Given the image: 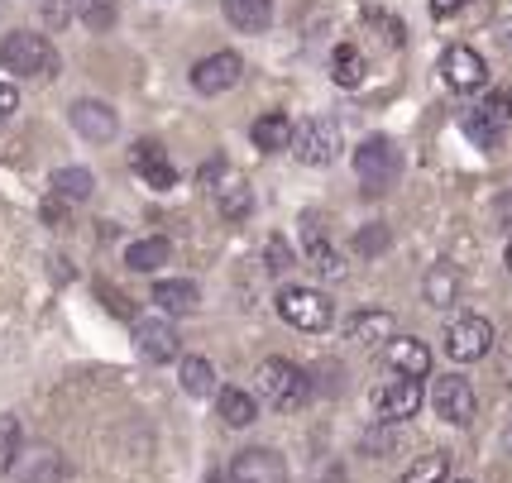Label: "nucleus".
I'll return each mask as SVG.
<instances>
[{"label":"nucleus","instance_id":"1","mask_svg":"<svg viewBox=\"0 0 512 483\" xmlns=\"http://www.w3.org/2000/svg\"><path fill=\"white\" fill-rule=\"evenodd\" d=\"M254 397H264V407H273V412H297L312 397V374L273 354L254 369Z\"/></svg>","mask_w":512,"mask_h":483},{"label":"nucleus","instance_id":"2","mask_svg":"<svg viewBox=\"0 0 512 483\" xmlns=\"http://www.w3.org/2000/svg\"><path fill=\"white\" fill-rule=\"evenodd\" d=\"M0 67L15 72V82L20 77H58V48L34 29H15L0 39Z\"/></svg>","mask_w":512,"mask_h":483},{"label":"nucleus","instance_id":"3","mask_svg":"<svg viewBox=\"0 0 512 483\" xmlns=\"http://www.w3.org/2000/svg\"><path fill=\"white\" fill-rule=\"evenodd\" d=\"M292 154L297 163H307V168H326L340 158V125H335L331 115H307L302 125H292Z\"/></svg>","mask_w":512,"mask_h":483},{"label":"nucleus","instance_id":"4","mask_svg":"<svg viewBox=\"0 0 512 483\" xmlns=\"http://www.w3.org/2000/svg\"><path fill=\"white\" fill-rule=\"evenodd\" d=\"M278 316L288 321L292 330H307V335H316V330H326L335 321V307H331V297L326 292H316V287H283L278 292Z\"/></svg>","mask_w":512,"mask_h":483},{"label":"nucleus","instance_id":"5","mask_svg":"<svg viewBox=\"0 0 512 483\" xmlns=\"http://www.w3.org/2000/svg\"><path fill=\"white\" fill-rule=\"evenodd\" d=\"M355 173L364 182V192H388L402 177V154L393 149V139H383V134L364 139L355 149Z\"/></svg>","mask_w":512,"mask_h":483},{"label":"nucleus","instance_id":"6","mask_svg":"<svg viewBox=\"0 0 512 483\" xmlns=\"http://www.w3.org/2000/svg\"><path fill=\"white\" fill-rule=\"evenodd\" d=\"M441 340H446L450 364H479V359H489L493 345H498V335H493V326L484 316H455Z\"/></svg>","mask_w":512,"mask_h":483},{"label":"nucleus","instance_id":"7","mask_svg":"<svg viewBox=\"0 0 512 483\" xmlns=\"http://www.w3.org/2000/svg\"><path fill=\"white\" fill-rule=\"evenodd\" d=\"M67 125L82 134L87 144H111L115 134H120V115H115V106H106V101L82 96V101L67 106Z\"/></svg>","mask_w":512,"mask_h":483},{"label":"nucleus","instance_id":"8","mask_svg":"<svg viewBox=\"0 0 512 483\" xmlns=\"http://www.w3.org/2000/svg\"><path fill=\"white\" fill-rule=\"evenodd\" d=\"M240 77H245V58L221 48V53H206V58L192 67V91H197V96H221V91H230Z\"/></svg>","mask_w":512,"mask_h":483},{"label":"nucleus","instance_id":"9","mask_svg":"<svg viewBox=\"0 0 512 483\" xmlns=\"http://www.w3.org/2000/svg\"><path fill=\"white\" fill-rule=\"evenodd\" d=\"M230 483H288V464L278 450H268V445H249L240 450L235 460H230Z\"/></svg>","mask_w":512,"mask_h":483},{"label":"nucleus","instance_id":"10","mask_svg":"<svg viewBox=\"0 0 512 483\" xmlns=\"http://www.w3.org/2000/svg\"><path fill=\"white\" fill-rule=\"evenodd\" d=\"M431 402H436V417L450 421V426H469L474 412H479V397H474V388H469V378H460V374L436 378Z\"/></svg>","mask_w":512,"mask_h":483},{"label":"nucleus","instance_id":"11","mask_svg":"<svg viewBox=\"0 0 512 483\" xmlns=\"http://www.w3.org/2000/svg\"><path fill=\"white\" fill-rule=\"evenodd\" d=\"M134 350L144 354L149 364H173V359H182V340L173 330V321L144 316V321H134Z\"/></svg>","mask_w":512,"mask_h":483},{"label":"nucleus","instance_id":"12","mask_svg":"<svg viewBox=\"0 0 512 483\" xmlns=\"http://www.w3.org/2000/svg\"><path fill=\"white\" fill-rule=\"evenodd\" d=\"M374 412L379 421H407L422 412V378H388L383 388H374Z\"/></svg>","mask_w":512,"mask_h":483},{"label":"nucleus","instance_id":"13","mask_svg":"<svg viewBox=\"0 0 512 483\" xmlns=\"http://www.w3.org/2000/svg\"><path fill=\"white\" fill-rule=\"evenodd\" d=\"M130 168H134V177H139L144 187H154V192L178 187V168H173L168 149H163V144H154V139H139V144H134V149H130Z\"/></svg>","mask_w":512,"mask_h":483},{"label":"nucleus","instance_id":"14","mask_svg":"<svg viewBox=\"0 0 512 483\" xmlns=\"http://www.w3.org/2000/svg\"><path fill=\"white\" fill-rule=\"evenodd\" d=\"M302 259H307V264L316 268V278H326V283H340V278H345L340 249L326 240V230H321L316 216H302Z\"/></svg>","mask_w":512,"mask_h":483},{"label":"nucleus","instance_id":"15","mask_svg":"<svg viewBox=\"0 0 512 483\" xmlns=\"http://www.w3.org/2000/svg\"><path fill=\"white\" fill-rule=\"evenodd\" d=\"M441 77H446L455 91H479L484 77H489V67H484V58L469 44H455V48H446V58H441Z\"/></svg>","mask_w":512,"mask_h":483},{"label":"nucleus","instance_id":"16","mask_svg":"<svg viewBox=\"0 0 512 483\" xmlns=\"http://www.w3.org/2000/svg\"><path fill=\"white\" fill-rule=\"evenodd\" d=\"M383 359H388L393 374H402V378L431 374V350H426V340H417V335H393V340L383 345Z\"/></svg>","mask_w":512,"mask_h":483},{"label":"nucleus","instance_id":"17","mask_svg":"<svg viewBox=\"0 0 512 483\" xmlns=\"http://www.w3.org/2000/svg\"><path fill=\"white\" fill-rule=\"evenodd\" d=\"M48 192H53V201H58V206H82V201H91V192H96V173H91V168H82V163L53 168V177H48Z\"/></svg>","mask_w":512,"mask_h":483},{"label":"nucleus","instance_id":"18","mask_svg":"<svg viewBox=\"0 0 512 483\" xmlns=\"http://www.w3.org/2000/svg\"><path fill=\"white\" fill-rule=\"evenodd\" d=\"M154 307L163 316H192L201 307V292L192 278H158L154 283Z\"/></svg>","mask_w":512,"mask_h":483},{"label":"nucleus","instance_id":"19","mask_svg":"<svg viewBox=\"0 0 512 483\" xmlns=\"http://www.w3.org/2000/svg\"><path fill=\"white\" fill-rule=\"evenodd\" d=\"M345 340L355 345H379V340H393V311L364 307L355 316H345Z\"/></svg>","mask_w":512,"mask_h":483},{"label":"nucleus","instance_id":"20","mask_svg":"<svg viewBox=\"0 0 512 483\" xmlns=\"http://www.w3.org/2000/svg\"><path fill=\"white\" fill-rule=\"evenodd\" d=\"M216 412H221V421L230 431H245V426L259 421V397L245 393V388H221L216 393Z\"/></svg>","mask_w":512,"mask_h":483},{"label":"nucleus","instance_id":"21","mask_svg":"<svg viewBox=\"0 0 512 483\" xmlns=\"http://www.w3.org/2000/svg\"><path fill=\"white\" fill-rule=\"evenodd\" d=\"M249 139H254L259 154H278V149L292 144V120L283 110H268V115H259V120L249 125Z\"/></svg>","mask_w":512,"mask_h":483},{"label":"nucleus","instance_id":"22","mask_svg":"<svg viewBox=\"0 0 512 483\" xmlns=\"http://www.w3.org/2000/svg\"><path fill=\"white\" fill-rule=\"evenodd\" d=\"M221 10L240 34H264L273 24V0H221Z\"/></svg>","mask_w":512,"mask_h":483},{"label":"nucleus","instance_id":"23","mask_svg":"<svg viewBox=\"0 0 512 483\" xmlns=\"http://www.w3.org/2000/svg\"><path fill=\"white\" fill-rule=\"evenodd\" d=\"M178 383L187 397H216L221 388H216V364L211 359H201V354H187V359H178Z\"/></svg>","mask_w":512,"mask_h":483},{"label":"nucleus","instance_id":"24","mask_svg":"<svg viewBox=\"0 0 512 483\" xmlns=\"http://www.w3.org/2000/svg\"><path fill=\"white\" fill-rule=\"evenodd\" d=\"M168 259H173V244L163 240V235H144V240H134L125 249V268L130 273H158Z\"/></svg>","mask_w":512,"mask_h":483},{"label":"nucleus","instance_id":"25","mask_svg":"<svg viewBox=\"0 0 512 483\" xmlns=\"http://www.w3.org/2000/svg\"><path fill=\"white\" fill-rule=\"evenodd\" d=\"M15 479H20V483H58V479H63V460H58L53 450L20 455V464H15Z\"/></svg>","mask_w":512,"mask_h":483},{"label":"nucleus","instance_id":"26","mask_svg":"<svg viewBox=\"0 0 512 483\" xmlns=\"http://www.w3.org/2000/svg\"><path fill=\"white\" fill-rule=\"evenodd\" d=\"M364 72H369V67H364V53H359L355 44H340L331 53V82L335 87H359V82H364Z\"/></svg>","mask_w":512,"mask_h":483},{"label":"nucleus","instance_id":"27","mask_svg":"<svg viewBox=\"0 0 512 483\" xmlns=\"http://www.w3.org/2000/svg\"><path fill=\"white\" fill-rule=\"evenodd\" d=\"M24 455V421L15 412H0V474H15Z\"/></svg>","mask_w":512,"mask_h":483},{"label":"nucleus","instance_id":"28","mask_svg":"<svg viewBox=\"0 0 512 483\" xmlns=\"http://www.w3.org/2000/svg\"><path fill=\"white\" fill-rule=\"evenodd\" d=\"M455 297H460L455 264H431V273H426V302L431 307H455Z\"/></svg>","mask_w":512,"mask_h":483},{"label":"nucleus","instance_id":"29","mask_svg":"<svg viewBox=\"0 0 512 483\" xmlns=\"http://www.w3.org/2000/svg\"><path fill=\"white\" fill-rule=\"evenodd\" d=\"M216 211H221L225 220H249V211H254V187H249V182H221V187H216Z\"/></svg>","mask_w":512,"mask_h":483},{"label":"nucleus","instance_id":"30","mask_svg":"<svg viewBox=\"0 0 512 483\" xmlns=\"http://www.w3.org/2000/svg\"><path fill=\"white\" fill-rule=\"evenodd\" d=\"M398 483H450V460L446 455H422Z\"/></svg>","mask_w":512,"mask_h":483},{"label":"nucleus","instance_id":"31","mask_svg":"<svg viewBox=\"0 0 512 483\" xmlns=\"http://www.w3.org/2000/svg\"><path fill=\"white\" fill-rule=\"evenodd\" d=\"M388 244H393V235H388V225H383V220H369V225H359L355 230V254H364V259L383 254Z\"/></svg>","mask_w":512,"mask_h":483},{"label":"nucleus","instance_id":"32","mask_svg":"<svg viewBox=\"0 0 512 483\" xmlns=\"http://www.w3.org/2000/svg\"><path fill=\"white\" fill-rule=\"evenodd\" d=\"M479 110V115H484V120H489V125H498V130H508L512 125V91H489V96H484V106H474Z\"/></svg>","mask_w":512,"mask_h":483},{"label":"nucleus","instance_id":"33","mask_svg":"<svg viewBox=\"0 0 512 483\" xmlns=\"http://www.w3.org/2000/svg\"><path fill=\"white\" fill-rule=\"evenodd\" d=\"M465 134L479 144V149H498V139H503V130H498V125H489L479 110H469V115H465Z\"/></svg>","mask_w":512,"mask_h":483},{"label":"nucleus","instance_id":"34","mask_svg":"<svg viewBox=\"0 0 512 483\" xmlns=\"http://www.w3.org/2000/svg\"><path fill=\"white\" fill-rule=\"evenodd\" d=\"M264 254H268V273H288V268L297 264V254L288 249V240H283V235H268Z\"/></svg>","mask_w":512,"mask_h":483},{"label":"nucleus","instance_id":"35","mask_svg":"<svg viewBox=\"0 0 512 483\" xmlns=\"http://www.w3.org/2000/svg\"><path fill=\"white\" fill-rule=\"evenodd\" d=\"M77 15H82L91 29H106V24L115 20V0H82V5H77Z\"/></svg>","mask_w":512,"mask_h":483},{"label":"nucleus","instance_id":"36","mask_svg":"<svg viewBox=\"0 0 512 483\" xmlns=\"http://www.w3.org/2000/svg\"><path fill=\"white\" fill-rule=\"evenodd\" d=\"M15 110H20V87L15 82H0V125L15 120Z\"/></svg>","mask_w":512,"mask_h":483},{"label":"nucleus","instance_id":"37","mask_svg":"<svg viewBox=\"0 0 512 483\" xmlns=\"http://www.w3.org/2000/svg\"><path fill=\"white\" fill-rule=\"evenodd\" d=\"M221 173H225V168H221V158H211V163H201V187H221Z\"/></svg>","mask_w":512,"mask_h":483},{"label":"nucleus","instance_id":"38","mask_svg":"<svg viewBox=\"0 0 512 483\" xmlns=\"http://www.w3.org/2000/svg\"><path fill=\"white\" fill-rule=\"evenodd\" d=\"M469 0H431V15H436V20H450V15H455V10H465Z\"/></svg>","mask_w":512,"mask_h":483},{"label":"nucleus","instance_id":"39","mask_svg":"<svg viewBox=\"0 0 512 483\" xmlns=\"http://www.w3.org/2000/svg\"><path fill=\"white\" fill-rule=\"evenodd\" d=\"M503 29H508V34H512V20H503Z\"/></svg>","mask_w":512,"mask_h":483},{"label":"nucleus","instance_id":"40","mask_svg":"<svg viewBox=\"0 0 512 483\" xmlns=\"http://www.w3.org/2000/svg\"><path fill=\"white\" fill-rule=\"evenodd\" d=\"M508 268H512V244H508Z\"/></svg>","mask_w":512,"mask_h":483},{"label":"nucleus","instance_id":"41","mask_svg":"<svg viewBox=\"0 0 512 483\" xmlns=\"http://www.w3.org/2000/svg\"><path fill=\"white\" fill-rule=\"evenodd\" d=\"M206 483H230V479H206Z\"/></svg>","mask_w":512,"mask_h":483},{"label":"nucleus","instance_id":"42","mask_svg":"<svg viewBox=\"0 0 512 483\" xmlns=\"http://www.w3.org/2000/svg\"><path fill=\"white\" fill-rule=\"evenodd\" d=\"M455 483H469V479H455Z\"/></svg>","mask_w":512,"mask_h":483}]
</instances>
